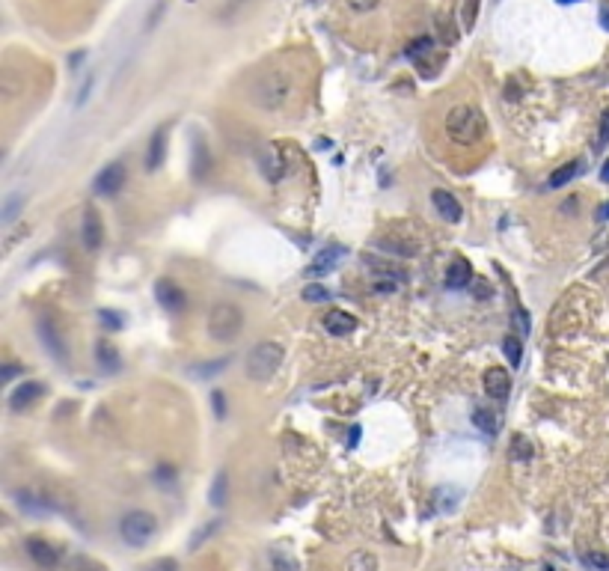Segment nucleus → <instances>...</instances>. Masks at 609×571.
<instances>
[{
    "mask_svg": "<svg viewBox=\"0 0 609 571\" xmlns=\"http://www.w3.org/2000/svg\"><path fill=\"white\" fill-rule=\"evenodd\" d=\"M446 134L455 140V143H476L481 134H485V116L481 110L470 104H458L446 113Z\"/></svg>",
    "mask_w": 609,
    "mask_h": 571,
    "instance_id": "obj_1",
    "label": "nucleus"
},
{
    "mask_svg": "<svg viewBox=\"0 0 609 571\" xmlns=\"http://www.w3.org/2000/svg\"><path fill=\"white\" fill-rule=\"evenodd\" d=\"M244 327V312L238 303L220 301L208 310V336L214 342H232Z\"/></svg>",
    "mask_w": 609,
    "mask_h": 571,
    "instance_id": "obj_2",
    "label": "nucleus"
},
{
    "mask_svg": "<svg viewBox=\"0 0 609 571\" xmlns=\"http://www.w3.org/2000/svg\"><path fill=\"white\" fill-rule=\"evenodd\" d=\"M283 357H285V351H283L280 342H259V345H253V348H250V354H247V378L259 381V384L271 381L276 375V369L283 366Z\"/></svg>",
    "mask_w": 609,
    "mask_h": 571,
    "instance_id": "obj_3",
    "label": "nucleus"
},
{
    "mask_svg": "<svg viewBox=\"0 0 609 571\" xmlns=\"http://www.w3.org/2000/svg\"><path fill=\"white\" fill-rule=\"evenodd\" d=\"M158 533V521L152 512H143V509H134L119 521V535L128 548H146V544L155 539Z\"/></svg>",
    "mask_w": 609,
    "mask_h": 571,
    "instance_id": "obj_4",
    "label": "nucleus"
},
{
    "mask_svg": "<svg viewBox=\"0 0 609 571\" xmlns=\"http://www.w3.org/2000/svg\"><path fill=\"white\" fill-rule=\"evenodd\" d=\"M289 95H291V80H289V75H283V71H267L253 89V102L259 107H265V110L283 107L289 102Z\"/></svg>",
    "mask_w": 609,
    "mask_h": 571,
    "instance_id": "obj_5",
    "label": "nucleus"
},
{
    "mask_svg": "<svg viewBox=\"0 0 609 571\" xmlns=\"http://www.w3.org/2000/svg\"><path fill=\"white\" fill-rule=\"evenodd\" d=\"M122 185H125V167L119 164V161H113V164H107V167L102 170V173L95 176V182H93L95 194H102V196H110V194H116Z\"/></svg>",
    "mask_w": 609,
    "mask_h": 571,
    "instance_id": "obj_6",
    "label": "nucleus"
},
{
    "mask_svg": "<svg viewBox=\"0 0 609 571\" xmlns=\"http://www.w3.org/2000/svg\"><path fill=\"white\" fill-rule=\"evenodd\" d=\"M39 339H42V345L48 348L51 357H57V360H66V342H62V334H60L57 325H53L48 316L39 318Z\"/></svg>",
    "mask_w": 609,
    "mask_h": 571,
    "instance_id": "obj_7",
    "label": "nucleus"
},
{
    "mask_svg": "<svg viewBox=\"0 0 609 571\" xmlns=\"http://www.w3.org/2000/svg\"><path fill=\"white\" fill-rule=\"evenodd\" d=\"M485 393L490 399H508V393H512V375H508L503 366H490L485 372Z\"/></svg>",
    "mask_w": 609,
    "mask_h": 571,
    "instance_id": "obj_8",
    "label": "nucleus"
},
{
    "mask_svg": "<svg viewBox=\"0 0 609 571\" xmlns=\"http://www.w3.org/2000/svg\"><path fill=\"white\" fill-rule=\"evenodd\" d=\"M155 298L164 310H173V312L184 310V292L178 289L173 280H158L155 283Z\"/></svg>",
    "mask_w": 609,
    "mask_h": 571,
    "instance_id": "obj_9",
    "label": "nucleus"
},
{
    "mask_svg": "<svg viewBox=\"0 0 609 571\" xmlns=\"http://www.w3.org/2000/svg\"><path fill=\"white\" fill-rule=\"evenodd\" d=\"M321 325H324L327 334L345 336V334H351V330L357 327V318L351 316V312H345V310H336V307H333V310H327V312H324Z\"/></svg>",
    "mask_w": 609,
    "mask_h": 571,
    "instance_id": "obj_10",
    "label": "nucleus"
},
{
    "mask_svg": "<svg viewBox=\"0 0 609 571\" xmlns=\"http://www.w3.org/2000/svg\"><path fill=\"white\" fill-rule=\"evenodd\" d=\"M27 553H30L36 559V566H42V568H53L60 562V550L45 539H27Z\"/></svg>",
    "mask_w": 609,
    "mask_h": 571,
    "instance_id": "obj_11",
    "label": "nucleus"
},
{
    "mask_svg": "<svg viewBox=\"0 0 609 571\" xmlns=\"http://www.w3.org/2000/svg\"><path fill=\"white\" fill-rule=\"evenodd\" d=\"M431 202H434V209H437V214H440L443 220H452V223L461 220L464 209H461V202L455 200L449 191H434V194H431Z\"/></svg>",
    "mask_w": 609,
    "mask_h": 571,
    "instance_id": "obj_12",
    "label": "nucleus"
},
{
    "mask_svg": "<svg viewBox=\"0 0 609 571\" xmlns=\"http://www.w3.org/2000/svg\"><path fill=\"white\" fill-rule=\"evenodd\" d=\"M470 277H473L470 262L458 256V259H452V262H449V271H446V286H449V289H467Z\"/></svg>",
    "mask_w": 609,
    "mask_h": 571,
    "instance_id": "obj_13",
    "label": "nucleus"
},
{
    "mask_svg": "<svg viewBox=\"0 0 609 571\" xmlns=\"http://www.w3.org/2000/svg\"><path fill=\"white\" fill-rule=\"evenodd\" d=\"M102 241H104L102 218H98L95 209H89V211L84 214V244H86L89 250H95V247H102Z\"/></svg>",
    "mask_w": 609,
    "mask_h": 571,
    "instance_id": "obj_14",
    "label": "nucleus"
},
{
    "mask_svg": "<svg viewBox=\"0 0 609 571\" xmlns=\"http://www.w3.org/2000/svg\"><path fill=\"white\" fill-rule=\"evenodd\" d=\"M39 396H42V384L39 381H24L21 387L9 396V405H12V410H21V408H30Z\"/></svg>",
    "mask_w": 609,
    "mask_h": 571,
    "instance_id": "obj_15",
    "label": "nucleus"
},
{
    "mask_svg": "<svg viewBox=\"0 0 609 571\" xmlns=\"http://www.w3.org/2000/svg\"><path fill=\"white\" fill-rule=\"evenodd\" d=\"M342 256H345V247H342V244H330V247H324L315 259H312L309 274H324V271H330V268H336V262H339Z\"/></svg>",
    "mask_w": 609,
    "mask_h": 571,
    "instance_id": "obj_16",
    "label": "nucleus"
},
{
    "mask_svg": "<svg viewBox=\"0 0 609 571\" xmlns=\"http://www.w3.org/2000/svg\"><path fill=\"white\" fill-rule=\"evenodd\" d=\"M164 152H167V131L158 128L155 134H152V140H149L146 167H149V170H158L160 164H164Z\"/></svg>",
    "mask_w": 609,
    "mask_h": 571,
    "instance_id": "obj_17",
    "label": "nucleus"
},
{
    "mask_svg": "<svg viewBox=\"0 0 609 571\" xmlns=\"http://www.w3.org/2000/svg\"><path fill=\"white\" fill-rule=\"evenodd\" d=\"M434 54V39L431 36H419V39L410 42L407 48V60H414L416 66H425V60Z\"/></svg>",
    "mask_w": 609,
    "mask_h": 571,
    "instance_id": "obj_18",
    "label": "nucleus"
},
{
    "mask_svg": "<svg viewBox=\"0 0 609 571\" xmlns=\"http://www.w3.org/2000/svg\"><path fill=\"white\" fill-rule=\"evenodd\" d=\"M342 571H378V559H374L372 553H366V550H357V553H351V557L345 559Z\"/></svg>",
    "mask_w": 609,
    "mask_h": 571,
    "instance_id": "obj_19",
    "label": "nucleus"
},
{
    "mask_svg": "<svg viewBox=\"0 0 609 571\" xmlns=\"http://www.w3.org/2000/svg\"><path fill=\"white\" fill-rule=\"evenodd\" d=\"M580 173V161H571V164H562L559 170H553L550 173V178H547V185L550 187H562V185H568L571 178H574Z\"/></svg>",
    "mask_w": 609,
    "mask_h": 571,
    "instance_id": "obj_20",
    "label": "nucleus"
},
{
    "mask_svg": "<svg viewBox=\"0 0 609 571\" xmlns=\"http://www.w3.org/2000/svg\"><path fill=\"white\" fill-rule=\"evenodd\" d=\"M226 488H229V476L226 473H217L211 482V491H208L211 506H226Z\"/></svg>",
    "mask_w": 609,
    "mask_h": 571,
    "instance_id": "obj_21",
    "label": "nucleus"
},
{
    "mask_svg": "<svg viewBox=\"0 0 609 571\" xmlns=\"http://www.w3.org/2000/svg\"><path fill=\"white\" fill-rule=\"evenodd\" d=\"M470 419H473V426L481 428V432H485V434H497V417L490 414L488 408H476V410H473V417H470Z\"/></svg>",
    "mask_w": 609,
    "mask_h": 571,
    "instance_id": "obj_22",
    "label": "nucleus"
},
{
    "mask_svg": "<svg viewBox=\"0 0 609 571\" xmlns=\"http://www.w3.org/2000/svg\"><path fill=\"white\" fill-rule=\"evenodd\" d=\"M503 351H505V357H508V363H512V366L523 363V345H521V339H517V336H505L503 339Z\"/></svg>",
    "mask_w": 609,
    "mask_h": 571,
    "instance_id": "obj_23",
    "label": "nucleus"
},
{
    "mask_svg": "<svg viewBox=\"0 0 609 571\" xmlns=\"http://www.w3.org/2000/svg\"><path fill=\"white\" fill-rule=\"evenodd\" d=\"M265 176L271 178V182H276V178H283V173H285V161L280 158V152H271V155H267V161H265Z\"/></svg>",
    "mask_w": 609,
    "mask_h": 571,
    "instance_id": "obj_24",
    "label": "nucleus"
},
{
    "mask_svg": "<svg viewBox=\"0 0 609 571\" xmlns=\"http://www.w3.org/2000/svg\"><path fill=\"white\" fill-rule=\"evenodd\" d=\"M583 566L592 568V571H609V553H601V550H588L583 553Z\"/></svg>",
    "mask_w": 609,
    "mask_h": 571,
    "instance_id": "obj_25",
    "label": "nucleus"
},
{
    "mask_svg": "<svg viewBox=\"0 0 609 571\" xmlns=\"http://www.w3.org/2000/svg\"><path fill=\"white\" fill-rule=\"evenodd\" d=\"M217 530H220V521H208L205 526H200V530L193 533V539H191V550H200V544H202L205 539H208V535L217 533Z\"/></svg>",
    "mask_w": 609,
    "mask_h": 571,
    "instance_id": "obj_26",
    "label": "nucleus"
},
{
    "mask_svg": "<svg viewBox=\"0 0 609 571\" xmlns=\"http://www.w3.org/2000/svg\"><path fill=\"white\" fill-rule=\"evenodd\" d=\"M208 167H211L208 152H205L202 143H196V158H193V173H196V178H202V176H205V170H208Z\"/></svg>",
    "mask_w": 609,
    "mask_h": 571,
    "instance_id": "obj_27",
    "label": "nucleus"
},
{
    "mask_svg": "<svg viewBox=\"0 0 609 571\" xmlns=\"http://www.w3.org/2000/svg\"><path fill=\"white\" fill-rule=\"evenodd\" d=\"M327 298H330V292L324 289V286H318V283H309L307 289H303V301H309V303H321Z\"/></svg>",
    "mask_w": 609,
    "mask_h": 571,
    "instance_id": "obj_28",
    "label": "nucleus"
},
{
    "mask_svg": "<svg viewBox=\"0 0 609 571\" xmlns=\"http://www.w3.org/2000/svg\"><path fill=\"white\" fill-rule=\"evenodd\" d=\"M512 455H514L517 461H521V458H532V443H529V441H523V437H514Z\"/></svg>",
    "mask_w": 609,
    "mask_h": 571,
    "instance_id": "obj_29",
    "label": "nucleus"
},
{
    "mask_svg": "<svg viewBox=\"0 0 609 571\" xmlns=\"http://www.w3.org/2000/svg\"><path fill=\"white\" fill-rule=\"evenodd\" d=\"M21 196H9V200L3 202V223H12L15 220V214H18V209H21Z\"/></svg>",
    "mask_w": 609,
    "mask_h": 571,
    "instance_id": "obj_30",
    "label": "nucleus"
},
{
    "mask_svg": "<svg viewBox=\"0 0 609 571\" xmlns=\"http://www.w3.org/2000/svg\"><path fill=\"white\" fill-rule=\"evenodd\" d=\"M476 15H479V0H464V27H470L476 24Z\"/></svg>",
    "mask_w": 609,
    "mask_h": 571,
    "instance_id": "obj_31",
    "label": "nucleus"
},
{
    "mask_svg": "<svg viewBox=\"0 0 609 571\" xmlns=\"http://www.w3.org/2000/svg\"><path fill=\"white\" fill-rule=\"evenodd\" d=\"M95 351L102 354V363L107 366V369H116V354H113V348H110V345H107V342H98Z\"/></svg>",
    "mask_w": 609,
    "mask_h": 571,
    "instance_id": "obj_32",
    "label": "nucleus"
},
{
    "mask_svg": "<svg viewBox=\"0 0 609 571\" xmlns=\"http://www.w3.org/2000/svg\"><path fill=\"white\" fill-rule=\"evenodd\" d=\"M597 146H609V107L604 110V116H601V134H597Z\"/></svg>",
    "mask_w": 609,
    "mask_h": 571,
    "instance_id": "obj_33",
    "label": "nucleus"
},
{
    "mask_svg": "<svg viewBox=\"0 0 609 571\" xmlns=\"http://www.w3.org/2000/svg\"><path fill=\"white\" fill-rule=\"evenodd\" d=\"M143 571H178V562L176 559H155L152 566H146Z\"/></svg>",
    "mask_w": 609,
    "mask_h": 571,
    "instance_id": "obj_34",
    "label": "nucleus"
},
{
    "mask_svg": "<svg viewBox=\"0 0 609 571\" xmlns=\"http://www.w3.org/2000/svg\"><path fill=\"white\" fill-rule=\"evenodd\" d=\"M381 0H348V6L357 9V12H369V9H374Z\"/></svg>",
    "mask_w": 609,
    "mask_h": 571,
    "instance_id": "obj_35",
    "label": "nucleus"
},
{
    "mask_svg": "<svg viewBox=\"0 0 609 571\" xmlns=\"http://www.w3.org/2000/svg\"><path fill=\"white\" fill-rule=\"evenodd\" d=\"M226 366V360H220V363H208V366H200V369H193L196 375H211V372H217V369H223Z\"/></svg>",
    "mask_w": 609,
    "mask_h": 571,
    "instance_id": "obj_36",
    "label": "nucleus"
},
{
    "mask_svg": "<svg viewBox=\"0 0 609 571\" xmlns=\"http://www.w3.org/2000/svg\"><path fill=\"white\" fill-rule=\"evenodd\" d=\"M514 318H517V325H521V327H523V334H526V330H529V316H526L523 310H517V316H514Z\"/></svg>",
    "mask_w": 609,
    "mask_h": 571,
    "instance_id": "obj_37",
    "label": "nucleus"
},
{
    "mask_svg": "<svg viewBox=\"0 0 609 571\" xmlns=\"http://www.w3.org/2000/svg\"><path fill=\"white\" fill-rule=\"evenodd\" d=\"M211 401H214V405H217V417H223V414H226V408H223V393H214V396H211Z\"/></svg>",
    "mask_w": 609,
    "mask_h": 571,
    "instance_id": "obj_38",
    "label": "nucleus"
},
{
    "mask_svg": "<svg viewBox=\"0 0 609 571\" xmlns=\"http://www.w3.org/2000/svg\"><path fill=\"white\" fill-rule=\"evenodd\" d=\"M357 443H360V426H354L351 434H348V446H357Z\"/></svg>",
    "mask_w": 609,
    "mask_h": 571,
    "instance_id": "obj_39",
    "label": "nucleus"
},
{
    "mask_svg": "<svg viewBox=\"0 0 609 571\" xmlns=\"http://www.w3.org/2000/svg\"><path fill=\"white\" fill-rule=\"evenodd\" d=\"M595 218H597V220H609V202H604L601 209L595 211Z\"/></svg>",
    "mask_w": 609,
    "mask_h": 571,
    "instance_id": "obj_40",
    "label": "nucleus"
},
{
    "mask_svg": "<svg viewBox=\"0 0 609 571\" xmlns=\"http://www.w3.org/2000/svg\"><path fill=\"white\" fill-rule=\"evenodd\" d=\"M12 375H18L15 366H3V381H9V378H12Z\"/></svg>",
    "mask_w": 609,
    "mask_h": 571,
    "instance_id": "obj_41",
    "label": "nucleus"
},
{
    "mask_svg": "<svg viewBox=\"0 0 609 571\" xmlns=\"http://www.w3.org/2000/svg\"><path fill=\"white\" fill-rule=\"evenodd\" d=\"M271 571H285V566H283V559H280V557L274 559V568H271Z\"/></svg>",
    "mask_w": 609,
    "mask_h": 571,
    "instance_id": "obj_42",
    "label": "nucleus"
},
{
    "mask_svg": "<svg viewBox=\"0 0 609 571\" xmlns=\"http://www.w3.org/2000/svg\"><path fill=\"white\" fill-rule=\"evenodd\" d=\"M601 178H604V182H609V161H606L604 170H601Z\"/></svg>",
    "mask_w": 609,
    "mask_h": 571,
    "instance_id": "obj_43",
    "label": "nucleus"
},
{
    "mask_svg": "<svg viewBox=\"0 0 609 571\" xmlns=\"http://www.w3.org/2000/svg\"><path fill=\"white\" fill-rule=\"evenodd\" d=\"M604 21H606V27H609V12H606V15H604Z\"/></svg>",
    "mask_w": 609,
    "mask_h": 571,
    "instance_id": "obj_44",
    "label": "nucleus"
},
{
    "mask_svg": "<svg viewBox=\"0 0 609 571\" xmlns=\"http://www.w3.org/2000/svg\"><path fill=\"white\" fill-rule=\"evenodd\" d=\"M559 3H574V0H559Z\"/></svg>",
    "mask_w": 609,
    "mask_h": 571,
    "instance_id": "obj_45",
    "label": "nucleus"
},
{
    "mask_svg": "<svg viewBox=\"0 0 609 571\" xmlns=\"http://www.w3.org/2000/svg\"><path fill=\"white\" fill-rule=\"evenodd\" d=\"M309 3H321V0H309Z\"/></svg>",
    "mask_w": 609,
    "mask_h": 571,
    "instance_id": "obj_46",
    "label": "nucleus"
}]
</instances>
